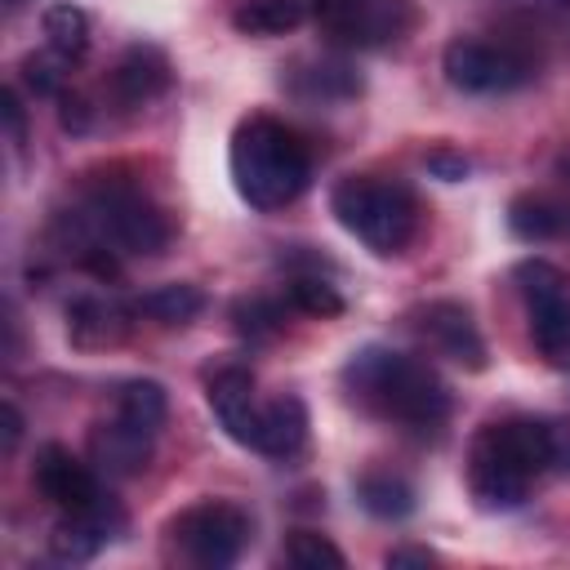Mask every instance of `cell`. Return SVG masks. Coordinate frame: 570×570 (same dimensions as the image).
Segmentation results:
<instances>
[{"label":"cell","instance_id":"1","mask_svg":"<svg viewBox=\"0 0 570 570\" xmlns=\"http://www.w3.org/2000/svg\"><path fill=\"white\" fill-rule=\"evenodd\" d=\"M557 463V428L543 419L485 423L468 445V490L481 512H512Z\"/></svg>","mask_w":570,"mask_h":570},{"label":"cell","instance_id":"2","mask_svg":"<svg viewBox=\"0 0 570 570\" xmlns=\"http://www.w3.org/2000/svg\"><path fill=\"white\" fill-rule=\"evenodd\" d=\"M343 383L352 387V396L379 414V419H392L410 432H436L445 419H450V392L445 383L436 379L432 365L405 356V352H392V347H361L352 352V361L343 365Z\"/></svg>","mask_w":570,"mask_h":570},{"label":"cell","instance_id":"3","mask_svg":"<svg viewBox=\"0 0 570 570\" xmlns=\"http://www.w3.org/2000/svg\"><path fill=\"white\" fill-rule=\"evenodd\" d=\"M232 183L254 209H285L312 183L307 142L276 116H245L232 134Z\"/></svg>","mask_w":570,"mask_h":570},{"label":"cell","instance_id":"4","mask_svg":"<svg viewBox=\"0 0 570 570\" xmlns=\"http://www.w3.org/2000/svg\"><path fill=\"white\" fill-rule=\"evenodd\" d=\"M334 218L374 254H401L419 232V200L405 183L379 174H352L330 191Z\"/></svg>","mask_w":570,"mask_h":570},{"label":"cell","instance_id":"5","mask_svg":"<svg viewBox=\"0 0 570 570\" xmlns=\"http://www.w3.org/2000/svg\"><path fill=\"white\" fill-rule=\"evenodd\" d=\"M80 214L102 236V245L116 249V254L147 258V254H160L169 245V236H174L169 214L147 191H138L129 183H98Z\"/></svg>","mask_w":570,"mask_h":570},{"label":"cell","instance_id":"6","mask_svg":"<svg viewBox=\"0 0 570 570\" xmlns=\"http://www.w3.org/2000/svg\"><path fill=\"white\" fill-rule=\"evenodd\" d=\"M254 534V521L240 503L232 499H200L191 508H183L169 521V543L178 548L183 561L200 566V570H223L232 566L245 543Z\"/></svg>","mask_w":570,"mask_h":570},{"label":"cell","instance_id":"7","mask_svg":"<svg viewBox=\"0 0 570 570\" xmlns=\"http://www.w3.org/2000/svg\"><path fill=\"white\" fill-rule=\"evenodd\" d=\"M441 71L463 94H512L534 80V62L517 45H494L476 36H459L441 53Z\"/></svg>","mask_w":570,"mask_h":570},{"label":"cell","instance_id":"8","mask_svg":"<svg viewBox=\"0 0 570 570\" xmlns=\"http://www.w3.org/2000/svg\"><path fill=\"white\" fill-rule=\"evenodd\" d=\"M98 476H102V472H98L94 463H80L67 445H40V450H36V463H31L36 490H40L53 508H62V512H85V508L102 503L107 490H102Z\"/></svg>","mask_w":570,"mask_h":570},{"label":"cell","instance_id":"9","mask_svg":"<svg viewBox=\"0 0 570 570\" xmlns=\"http://www.w3.org/2000/svg\"><path fill=\"white\" fill-rule=\"evenodd\" d=\"M410 325L428 338V347H436L441 356H450L463 370H485V338L472 321V312L454 298H432L423 307L410 312Z\"/></svg>","mask_w":570,"mask_h":570},{"label":"cell","instance_id":"10","mask_svg":"<svg viewBox=\"0 0 570 570\" xmlns=\"http://www.w3.org/2000/svg\"><path fill=\"white\" fill-rule=\"evenodd\" d=\"M169 80H174V71H169L165 49L151 40H138L116 58V67L107 76V94L120 111H138V107L156 102L169 89Z\"/></svg>","mask_w":570,"mask_h":570},{"label":"cell","instance_id":"11","mask_svg":"<svg viewBox=\"0 0 570 570\" xmlns=\"http://www.w3.org/2000/svg\"><path fill=\"white\" fill-rule=\"evenodd\" d=\"M120 530H125V512L107 494L102 503H94L85 512H62V521L49 534V552L67 566H80V561H94Z\"/></svg>","mask_w":570,"mask_h":570},{"label":"cell","instance_id":"12","mask_svg":"<svg viewBox=\"0 0 570 570\" xmlns=\"http://www.w3.org/2000/svg\"><path fill=\"white\" fill-rule=\"evenodd\" d=\"M321 27L343 45H387L414 27V9L410 0H356L321 18Z\"/></svg>","mask_w":570,"mask_h":570},{"label":"cell","instance_id":"13","mask_svg":"<svg viewBox=\"0 0 570 570\" xmlns=\"http://www.w3.org/2000/svg\"><path fill=\"white\" fill-rule=\"evenodd\" d=\"M205 401L214 410V419L223 423V432L236 445L254 450V432H258V401H254V374L245 365H223L205 379Z\"/></svg>","mask_w":570,"mask_h":570},{"label":"cell","instance_id":"14","mask_svg":"<svg viewBox=\"0 0 570 570\" xmlns=\"http://www.w3.org/2000/svg\"><path fill=\"white\" fill-rule=\"evenodd\" d=\"M151 441H156V432L111 414L89 428V463L102 476H138L151 463Z\"/></svg>","mask_w":570,"mask_h":570},{"label":"cell","instance_id":"15","mask_svg":"<svg viewBox=\"0 0 570 570\" xmlns=\"http://www.w3.org/2000/svg\"><path fill=\"white\" fill-rule=\"evenodd\" d=\"M129 316H134V307H125L107 294H80L67 307V334L76 347H111L125 338Z\"/></svg>","mask_w":570,"mask_h":570},{"label":"cell","instance_id":"16","mask_svg":"<svg viewBox=\"0 0 570 570\" xmlns=\"http://www.w3.org/2000/svg\"><path fill=\"white\" fill-rule=\"evenodd\" d=\"M307 445V405L298 396H276L267 405H258V432H254V450L267 459H294Z\"/></svg>","mask_w":570,"mask_h":570},{"label":"cell","instance_id":"17","mask_svg":"<svg viewBox=\"0 0 570 570\" xmlns=\"http://www.w3.org/2000/svg\"><path fill=\"white\" fill-rule=\"evenodd\" d=\"M530 338L543 365L570 374V294L530 303Z\"/></svg>","mask_w":570,"mask_h":570},{"label":"cell","instance_id":"18","mask_svg":"<svg viewBox=\"0 0 570 570\" xmlns=\"http://www.w3.org/2000/svg\"><path fill=\"white\" fill-rule=\"evenodd\" d=\"M134 312L156 321V325H187L205 312V289L191 285V281H169V285H156V289L138 294Z\"/></svg>","mask_w":570,"mask_h":570},{"label":"cell","instance_id":"19","mask_svg":"<svg viewBox=\"0 0 570 570\" xmlns=\"http://www.w3.org/2000/svg\"><path fill=\"white\" fill-rule=\"evenodd\" d=\"M508 232L521 240H552V236L570 232V214H566V205H557L548 196L521 191L508 200Z\"/></svg>","mask_w":570,"mask_h":570},{"label":"cell","instance_id":"20","mask_svg":"<svg viewBox=\"0 0 570 570\" xmlns=\"http://www.w3.org/2000/svg\"><path fill=\"white\" fill-rule=\"evenodd\" d=\"M307 18V0H240L232 9V27L240 36H281Z\"/></svg>","mask_w":570,"mask_h":570},{"label":"cell","instance_id":"21","mask_svg":"<svg viewBox=\"0 0 570 570\" xmlns=\"http://www.w3.org/2000/svg\"><path fill=\"white\" fill-rule=\"evenodd\" d=\"M289 89L307 102H338L361 94V76L347 62H312L307 71H289Z\"/></svg>","mask_w":570,"mask_h":570},{"label":"cell","instance_id":"22","mask_svg":"<svg viewBox=\"0 0 570 570\" xmlns=\"http://www.w3.org/2000/svg\"><path fill=\"white\" fill-rule=\"evenodd\" d=\"M356 503L379 521H401L414 512V490L392 472H365L356 481Z\"/></svg>","mask_w":570,"mask_h":570},{"label":"cell","instance_id":"23","mask_svg":"<svg viewBox=\"0 0 570 570\" xmlns=\"http://www.w3.org/2000/svg\"><path fill=\"white\" fill-rule=\"evenodd\" d=\"M40 27H45V45L58 58H67V62L85 58V49H89V13L80 4H49Z\"/></svg>","mask_w":570,"mask_h":570},{"label":"cell","instance_id":"24","mask_svg":"<svg viewBox=\"0 0 570 570\" xmlns=\"http://www.w3.org/2000/svg\"><path fill=\"white\" fill-rule=\"evenodd\" d=\"M116 414L138 423V428H147V432H160V423L169 414V396H165V387L156 379H129L116 392Z\"/></svg>","mask_w":570,"mask_h":570},{"label":"cell","instance_id":"25","mask_svg":"<svg viewBox=\"0 0 570 570\" xmlns=\"http://www.w3.org/2000/svg\"><path fill=\"white\" fill-rule=\"evenodd\" d=\"M232 325H236L240 338H249V343H267V338L281 334V325H285V307H281L276 298H263V294H254V298H236V303H232Z\"/></svg>","mask_w":570,"mask_h":570},{"label":"cell","instance_id":"26","mask_svg":"<svg viewBox=\"0 0 570 570\" xmlns=\"http://www.w3.org/2000/svg\"><path fill=\"white\" fill-rule=\"evenodd\" d=\"M285 298H289L298 312L321 316V321L343 312V294H338L321 272H294V276H289V285H285Z\"/></svg>","mask_w":570,"mask_h":570},{"label":"cell","instance_id":"27","mask_svg":"<svg viewBox=\"0 0 570 570\" xmlns=\"http://www.w3.org/2000/svg\"><path fill=\"white\" fill-rule=\"evenodd\" d=\"M512 281H517V289H521L525 307H530V303H543V298L570 294L566 272H561L557 263H548V258H521V263L512 267Z\"/></svg>","mask_w":570,"mask_h":570},{"label":"cell","instance_id":"28","mask_svg":"<svg viewBox=\"0 0 570 570\" xmlns=\"http://www.w3.org/2000/svg\"><path fill=\"white\" fill-rule=\"evenodd\" d=\"M281 557H285V566H294V570H343V566H347V557H343L325 534H312V530H294V534L285 539Z\"/></svg>","mask_w":570,"mask_h":570},{"label":"cell","instance_id":"29","mask_svg":"<svg viewBox=\"0 0 570 570\" xmlns=\"http://www.w3.org/2000/svg\"><path fill=\"white\" fill-rule=\"evenodd\" d=\"M67 58H58L53 49L45 53H27L22 58V85L36 94V98H58L67 89Z\"/></svg>","mask_w":570,"mask_h":570},{"label":"cell","instance_id":"30","mask_svg":"<svg viewBox=\"0 0 570 570\" xmlns=\"http://www.w3.org/2000/svg\"><path fill=\"white\" fill-rule=\"evenodd\" d=\"M423 165H428V174L441 178V183H463V178L472 174V160H468L463 151H454V147H432V151L423 156Z\"/></svg>","mask_w":570,"mask_h":570},{"label":"cell","instance_id":"31","mask_svg":"<svg viewBox=\"0 0 570 570\" xmlns=\"http://www.w3.org/2000/svg\"><path fill=\"white\" fill-rule=\"evenodd\" d=\"M58 120H62V129L67 134H85L89 129V102L80 98V94H58Z\"/></svg>","mask_w":570,"mask_h":570},{"label":"cell","instance_id":"32","mask_svg":"<svg viewBox=\"0 0 570 570\" xmlns=\"http://www.w3.org/2000/svg\"><path fill=\"white\" fill-rule=\"evenodd\" d=\"M0 116H4L9 142H22V138H27V111H22V102H18V89H4V94H0Z\"/></svg>","mask_w":570,"mask_h":570},{"label":"cell","instance_id":"33","mask_svg":"<svg viewBox=\"0 0 570 570\" xmlns=\"http://www.w3.org/2000/svg\"><path fill=\"white\" fill-rule=\"evenodd\" d=\"M383 561H387L392 570H405V566H432L436 552H432V548H414V543H405V548H392Z\"/></svg>","mask_w":570,"mask_h":570},{"label":"cell","instance_id":"34","mask_svg":"<svg viewBox=\"0 0 570 570\" xmlns=\"http://www.w3.org/2000/svg\"><path fill=\"white\" fill-rule=\"evenodd\" d=\"M0 428H4V454H13V445H18V436H22V414H18L13 401L0 405Z\"/></svg>","mask_w":570,"mask_h":570},{"label":"cell","instance_id":"35","mask_svg":"<svg viewBox=\"0 0 570 570\" xmlns=\"http://www.w3.org/2000/svg\"><path fill=\"white\" fill-rule=\"evenodd\" d=\"M347 4H356V0H307V9H312L316 18H330V13H338V9H347Z\"/></svg>","mask_w":570,"mask_h":570},{"label":"cell","instance_id":"36","mask_svg":"<svg viewBox=\"0 0 570 570\" xmlns=\"http://www.w3.org/2000/svg\"><path fill=\"white\" fill-rule=\"evenodd\" d=\"M557 463L570 468V428H557Z\"/></svg>","mask_w":570,"mask_h":570},{"label":"cell","instance_id":"37","mask_svg":"<svg viewBox=\"0 0 570 570\" xmlns=\"http://www.w3.org/2000/svg\"><path fill=\"white\" fill-rule=\"evenodd\" d=\"M18 4H22V0H4V9H18Z\"/></svg>","mask_w":570,"mask_h":570},{"label":"cell","instance_id":"38","mask_svg":"<svg viewBox=\"0 0 570 570\" xmlns=\"http://www.w3.org/2000/svg\"><path fill=\"white\" fill-rule=\"evenodd\" d=\"M566 214H570V205H566Z\"/></svg>","mask_w":570,"mask_h":570}]
</instances>
